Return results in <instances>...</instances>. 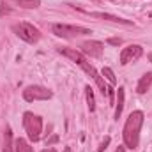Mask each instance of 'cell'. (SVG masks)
Wrapping results in <instances>:
<instances>
[{
	"instance_id": "cell-4",
	"label": "cell",
	"mask_w": 152,
	"mask_h": 152,
	"mask_svg": "<svg viewBox=\"0 0 152 152\" xmlns=\"http://www.w3.org/2000/svg\"><path fill=\"white\" fill-rule=\"evenodd\" d=\"M51 32L58 37H78V36H87V34H92L90 28H85V27H78V25H67V23H53L51 25Z\"/></svg>"
},
{
	"instance_id": "cell-6",
	"label": "cell",
	"mask_w": 152,
	"mask_h": 152,
	"mask_svg": "<svg viewBox=\"0 0 152 152\" xmlns=\"http://www.w3.org/2000/svg\"><path fill=\"white\" fill-rule=\"evenodd\" d=\"M51 97H53V92L48 90L46 87H41V85H30L23 90V99L28 101V103L46 101V99H51Z\"/></svg>"
},
{
	"instance_id": "cell-7",
	"label": "cell",
	"mask_w": 152,
	"mask_h": 152,
	"mask_svg": "<svg viewBox=\"0 0 152 152\" xmlns=\"http://www.w3.org/2000/svg\"><path fill=\"white\" fill-rule=\"evenodd\" d=\"M142 53H143L142 46H138V44H129V46L122 48V51H120V64H122V66H127L129 62L138 60V58L142 57Z\"/></svg>"
},
{
	"instance_id": "cell-18",
	"label": "cell",
	"mask_w": 152,
	"mask_h": 152,
	"mask_svg": "<svg viewBox=\"0 0 152 152\" xmlns=\"http://www.w3.org/2000/svg\"><path fill=\"white\" fill-rule=\"evenodd\" d=\"M122 41L120 39H117V37H112V39H108V44H112V46H118Z\"/></svg>"
},
{
	"instance_id": "cell-19",
	"label": "cell",
	"mask_w": 152,
	"mask_h": 152,
	"mask_svg": "<svg viewBox=\"0 0 152 152\" xmlns=\"http://www.w3.org/2000/svg\"><path fill=\"white\" fill-rule=\"evenodd\" d=\"M41 152H57L53 147H48V149H44V151H41Z\"/></svg>"
},
{
	"instance_id": "cell-16",
	"label": "cell",
	"mask_w": 152,
	"mask_h": 152,
	"mask_svg": "<svg viewBox=\"0 0 152 152\" xmlns=\"http://www.w3.org/2000/svg\"><path fill=\"white\" fill-rule=\"evenodd\" d=\"M101 75L104 76L108 81H110V85L113 87V85H117V78H115V75H113V71L110 69V67H103V71H101Z\"/></svg>"
},
{
	"instance_id": "cell-2",
	"label": "cell",
	"mask_w": 152,
	"mask_h": 152,
	"mask_svg": "<svg viewBox=\"0 0 152 152\" xmlns=\"http://www.w3.org/2000/svg\"><path fill=\"white\" fill-rule=\"evenodd\" d=\"M143 126V112L140 110H134L131 112L126 124H124V129H122V138H124V147L131 149V151H136L138 145H140V129Z\"/></svg>"
},
{
	"instance_id": "cell-10",
	"label": "cell",
	"mask_w": 152,
	"mask_h": 152,
	"mask_svg": "<svg viewBox=\"0 0 152 152\" xmlns=\"http://www.w3.org/2000/svg\"><path fill=\"white\" fill-rule=\"evenodd\" d=\"M151 85H152V71H149V73H145V75L140 78V81L136 85V92L138 94H145L151 88Z\"/></svg>"
},
{
	"instance_id": "cell-12",
	"label": "cell",
	"mask_w": 152,
	"mask_h": 152,
	"mask_svg": "<svg viewBox=\"0 0 152 152\" xmlns=\"http://www.w3.org/2000/svg\"><path fill=\"white\" fill-rule=\"evenodd\" d=\"M4 152H14V142H12L11 127H5V134H4Z\"/></svg>"
},
{
	"instance_id": "cell-9",
	"label": "cell",
	"mask_w": 152,
	"mask_h": 152,
	"mask_svg": "<svg viewBox=\"0 0 152 152\" xmlns=\"http://www.w3.org/2000/svg\"><path fill=\"white\" fill-rule=\"evenodd\" d=\"M90 16L94 18H101V20H106V21H113V23H122V25H131L129 20H124V18H118L113 14H108V12H88Z\"/></svg>"
},
{
	"instance_id": "cell-13",
	"label": "cell",
	"mask_w": 152,
	"mask_h": 152,
	"mask_svg": "<svg viewBox=\"0 0 152 152\" xmlns=\"http://www.w3.org/2000/svg\"><path fill=\"white\" fill-rule=\"evenodd\" d=\"M14 152H34V151H32V147H30V143L27 140L16 138L14 140Z\"/></svg>"
},
{
	"instance_id": "cell-14",
	"label": "cell",
	"mask_w": 152,
	"mask_h": 152,
	"mask_svg": "<svg viewBox=\"0 0 152 152\" xmlns=\"http://www.w3.org/2000/svg\"><path fill=\"white\" fill-rule=\"evenodd\" d=\"M85 97H87V104H88V110L94 112L96 110V99H94V90L90 85L85 87Z\"/></svg>"
},
{
	"instance_id": "cell-8",
	"label": "cell",
	"mask_w": 152,
	"mask_h": 152,
	"mask_svg": "<svg viewBox=\"0 0 152 152\" xmlns=\"http://www.w3.org/2000/svg\"><path fill=\"white\" fill-rule=\"evenodd\" d=\"M80 48H81V53H85L92 58H99L104 50L103 42H99V41H85V42H81Z\"/></svg>"
},
{
	"instance_id": "cell-11",
	"label": "cell",
	"mask_w": 152,
	"mask_h": 152,
	"mask_svg": "<svg viewBox=\"0 0 152 152\" xmlns=\"http://www.w3.org/2000/svg\"><path fill=\"white\" fill-rule=\"evenodd\" d=\"M126 88L124 87H118L117 90V106H115V118L118 120L120 115H122V110H124V99H126Z\"/></svg>"
},
{
	"instance_id": "cell-1",
	"label": "cell",
	"mask_w": 152,
	"mask_h": 152,
	"mask_svg": "<svg viewBox=\"0 0 152 152\" xmlns=\"http://www.w3.org/2000/svg\"><path fill=\"white\" fill-rule=\"evenodd\" d=\"M58 53H62L64 57H67V58H71L75 64H78L87 75L90 76L94 81H96V85L99 87V90H101V94L104 96V94H108V90H106V85H104V80L99 76V73L96 71V67L87 60V57L80 51V50H76V48H67V46H60L58 48Z\"/></svg>"
},
{
	"instance_id": "cell-22",
	"label": "cell",
	"mask_w": 152,
	"mask_h": 152,
	"mask_svg": "<svg viewBox=\"0 0 152 152\" xmlns=\"http://www.w3.org/2000/svg\"><path fill=\"white\" fill-rule=\"evenodd\" d=\"M92 2H99V0H92Z\"/></svg>"
},
{
	"instance_id": "cell-15",
	"label": "cell",
	"mask_w": 152,
	"mask_h": 152,
	"mask_svg": "<svg viewBox=\"0 0 152 152\" xmlns=\"http://www.w3.org/2000/svg\"><path fill=\"white\" fill-rule=\"evenodd\" d=\"M12 2L18 4L23 9H36V7H39V2L41 0H12Z\"/></svg>"
},
{
	"instance_id": "cell-5",
	"label": "cell",
	"mask_w": 152,
	"mask_h": 152,
	"mask_svg": "<svg viewBox=\"0 0 152 152\" xmlns=\"http://www.w3.org/2000/svg\"><path fill=\"white\" fill-rule=\"evenodd\" d=\"M12 32L21 39V41H25L28 44H34V42H37L39 39H41L39 28H36L32 23H27V21H21V23L12 25Z\"/></svg>"
},
{
	"instance_id": "cell-20",
	"label": "cell",
	"mask_w": 152,
	"mask_h": 152,
	"mask_svg": "<svg viewBox=\"0 0 152 152\" xmlns=\"http://www.w3.org/2000/svg\"><path fill=\"white\" fill-rule=\"evenodd\" d=\"M115 152H126V149H124V147L120 145V147H118V149H117V151H115Z\"/></svg>"
},
{
	"instance_id": "cell-3",
	"label": "cell",
	"mask_w": 152,
	"mask_h": 152,
	"mask_svg": "<svg viewBox=\"0 0 152 152\" xmlns=\"http://www.w3.org/2000/svg\"><path fill=\"white\" fill-rule=\"evenodd\" d=\"M23 127L27 131L28 140L37 142L41 138V133H42V118L32 112H25L23 113Z\"/></svg>"
},
{
	"instance_id": "cell-21",
	"label": "cell",
	"mask_w": 152,
	"mask_h": 152,
	"mask_svg": "<svg viewBox=\"0 0 152 152\" xmlns=\"http://www.w3.org/2000/svg\"><path fill=\"white\" fill-rule=\"evenodd\" d=\"M64 152H71V147H64Z\"/></svg>"
},
{
	"instance_id": "cell-17",
	"label": "cell",
	"mask_w": 152,
	"mask_h": 152,
	"mask_svg": "<svg viewBox=\"0 0 152 152\" xmlns=\"http://www.w3.org/2000/svg\"><path fill=\"white\" fill-rule=\"evenodd\" d=\"M108 145H110V136H104V140H103V142H101V145L97 147V152H104Z\"/></svg>"
}]
</instances>
